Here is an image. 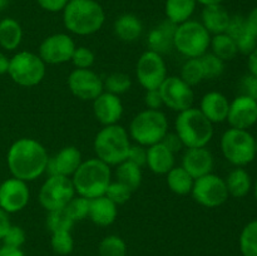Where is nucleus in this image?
Here are the masks:
<instances>
[{"mask_svg": "<svg viewBox=\"0 0 257 256\" xmlns=\"http://www.w3.org/2000/svg\"><path fill=\"white\" fill-rule=\"evenodd\" d=\"M180 78L191 87L200 84L202 80H205L200 58H190L186 60L181 67Z\"/></svg>", "mask_w": 257, "mask_h": 256, "instance_id": "34", "label": "nucleus"}, {"mask_svg": "<svg viewBox=\"0 0 257 256\" xmlns=\"http://www.w3.org/2000/svg\"><path fill=\"white\" fill-rule=\"evenodd\" d=\"M115 181L127 186L132 192L141 187L142 183V167L130 162V161H123L122 163L115 166Z\"/></svg>", "mask_w": 257, "mask_h": 256, "instance_id": "30", "label": "nucleus"}, {"mask_svg": "<svg viewBox=\"0 0 257 256\" xmlns=\"http://www.w3.org/2000/svg\"><path fill=\"white\" fill-rule=\"evenodd\" d=\"M245 20L248 32L257 38V7L248 13L247 17H245Z\"/></svg>", "mask_w": 257, "mask_h": 256, "instance_id": "50", "label": "nucleus"}, {"mask_svg": "<svg viewBox=\"0 0 257 256\" xmlns=\"http://www.w3.org/2000/svg\"><path fill=\"white\" fill-rule=\"evenodd\" d=\"M70 62L78 69H90L95 62V55L89 48L75 47Z\"/></svg>", "mask_w": 257, "mask_h": 256, "instance_id": "42", "label": "nucleus"}, {"mask_svg": "<svg viewBox=\"0 0 257 256\" xmlns=\"http://www.w3.org/2000/svg\"><path fill=\"white\" fill-rule=\"evenodd\" d=\"M131 146L128 131L119 124L103 125L93 141L95 157L110 167L127 160Z\"/></svg>", "mask_w": 257, "mask_h": 256, "instance_id": "4", "label": "nucleus"}, {"mask_svg": "<svg viewBox=\"0 0 257 256\" xmlns=\"http://www.w3.org/2000/svg\"><path fill=\"white\" fill-rule=\"evenodd\" d=\"M131 85H132L131 77L122 72L112 73L103 80V87H104L105 92L115 95H120L128 92L131 89Z\"/></svg>", "mask_w": 257, "mask_h": 256, "instance_id": "37", "label": "nucleus"}, {"mask_svg": "<svg viewBox=\"0 0 257 256\" xmlns=\"http://www.w3.org/2000/svg\"><path fill=\"white\" fill-rule=\"evenodd\" d=\"M161 142H162L163 145L168 148V150L172 151L175 155L177 152H180V151L185 147L182 143V141H181V138L178 137L177 133L176 132H167V135L163 137V140L161 141Z\"/></svg>", "mask_w": 257, "mask_h": 256, "instance_id": "49", "label": "nucleus"}, {"mask_svg": "<svg viewBox=\"0 0 257 256\" xmlns=\"http://www.w3.org/2000/svg\"><path fill=\"white\" fill-rule=\"evenodd\" d=\"M23 40V28L18 20L4 18L0 22V47L8 52L18 49Z\"/></svg>", "mask_w": 257, "mask_h": 256, "instance_id": "28", "label": "nucleus"}, {"mask_svg": "<svg viewBox=\"0 0 257 256\" xmlns=\"http://www.w3.org/2000/svg\"><path fill=\"white\" fill-rule=\"evenodd\" d=\"M212 35L197 20H187L176 27L173 47L187 59L200 58L210 49Z\"/></svg>", "mask_w": 257, "mask_h": 256, "instance_id": "8", "label": "nucleus"}, {"mask_svg": "<svg viewBox=\"0 0 257 256\" xmlns=\"http://www.w3.org/2000/svg\"><path fill=\"white\" fill-rule=\"evenodd\" d=\"M255 146H256V153H257V136L255 137Z\"/></svg>", "mask_w": 257, "mask_h": 256, "instance_id": "58", "label": "nucleus"}, {"mask_svg": "<svg viewBox=\"0 0 257 256\" xmlns=\"http://www.w3.org/2000/svg\"><path fill=\"white\" fill-rule=\"evenodd\" d=\"M176 27L177 25L173 24L168 19L163 20L160 24L153 27L147 35V44L150 50H153L161 55L170 52L173 48Z\"/></svg>", "mask_w": 257, "mask_h": 256, "instance_id": "22", "label": "nucleus"}, {"mask_svg": "<svg viewBox=\"0 0 257 256\" xmlns=\"http://www.w3.org/2000/svg\"><path fill=\"white\" fill-rule=\"evenodd\" d=\"M9 59L7 55L3 52H0V75L8 74V69H9Z\"/></svg>", "mask_w": 257, "mask_h": 256, "instance_id": "54", "label": "nucleus"}, {"mask_svg": "<svg viewBox=\"0 0 257 256\" xmlns=\"http://www.w3.org/2000/svg\"><path fill=\"white\" fill-rule=\"evenodd\" d=\"M127 161L140 166V167L146 166V162H147V147L137 145V143L131 146L130 151H128Z\"/></svg>", "mask_w": 257, "mask_h": 256, "instance_id": "44", "label": "nucleus"}, {"mask_svg": "<svg viewBox=\"0 0 257 256\" xmlns=\"http://www.w3.org/2000/svg\"><path fill=\"white\" fill-rule=\"evenodd\" d=\"M158 90L162 97L163 105L170 108L171 110L180 113L193 107L195 93H193L192 87L183 82L177 75H171L166 78Z\"/></svg>", "mask_w": 257, "mask_h": 256, "instance_id": "13", "label": "nucleus"}, {"mask_svg": "<svg viewBox=\"0 0 257 256\" xmlns=\"http://www.w3.org/2000/svg\"><path fill=\"white\" fill-rule=\"evenodd\" d=\"M200 62L202 65L205 79H217L225 72V62L211 52L205 53L202 57H200Z\"/></svg>", "mask_w": 257, "mask_h": 256, "instance_id": "38", "label": "nucleus"}, {"mask_svg": "<svg viewBox=\"0 0 257 256\" xmlns=\"http://www.w3.org/2000/svg\"><path fill=\"white\" fill-rule=\"evenodd\" d=\"M10 226H12V222H10L9 213L0 207V241L4 237V235L9 230Z\"/></svg>", "mask_w": 257, "mask_h": 256, "instance_id": "51", "label": "nucleus"}, {"mask_svg": "<svg viewBox=\"0 0 257 256\" xmlns=\"http://www.w3.org/2000/svg\"><path fill=\"white\" fill-rule=\"evenodd\" d=\"M68 88L80 100H94L104 92L103 79L92 69L72 70L68 77Z\"/></svg>", "mask_w": 257, "mask_h": 256, "instance_id": "15", "label": "nucleus"}, {"mask_svg": "<svg viewBox=\"0 0 257 256\" xmlns=\"http://www.w3.org/2000/svg\"><path fill=\"white\" fill-rule=\"evenodd\" d=\"M75 195L72 178L49 175L40 187L38 198L40 206L49 212L64 208Z\"/></svg>", "mask_w": 257, "mask_h": 256, "instance_id": "10", "label": "nucleus"}, {"mask_svg": "<svg viewBox=\"0 0 257 256\" xmlns=\"http://www.w3.org/2000/svg\"><path fill=\"white\" fill-rule=\"evenodd\" d=\"M50 246L57 255L65 256L72 253L74 250V240H73L70 231L53 232L52 237H50Z\"/></svg>", "mask_w": 257, "mask_h": 256, "instance_id": "39", "label": "nucleus"}, {"mask_svg": "<svg viewBox=\"0 0 257 256\" xmlns=\"http://www.w3.org/2000/svg\"><path fill=\"white\" fill-rule=\"evenodd\" d=\"M210 48L211 53H213L216 57L222 59L225 63L228 62V60H232L238 54L235 40L230 35L226 34V33L212 35L211 37Z\"/></svg>", "mask_w": 257, "mask_h": 256, "instance_id": "32", "label": "nucleus"}, {"mask_svg": "<svg viewBox=\"0 0 257 256\" xmlns=\"http://www.w3.org/2000/svg\"><path fill=\"white\" fill-rule=\"evenodd\" d=\"M253 195H255V198H256V201H257V180H256L255 185H253Z\"/></svg>", "mask_w": 257, "mask_h": 256, "instance_id": "57", "label": "nucleus"}, {"mask_svg": "<svg viewBox=\"0 0 257 256\" xmlns=\"http://www.w3.org/2000/svg\"><path fill=\"white\" fill-rule=\"evenodd\" d=\"M89 201L90 200H88V198L75 195L68 202V205L65 206V211H67L68 215L70 216V218L74 222L82 221L88 217V213H89Z\"/></svg>", "mask_w": 257, "mask_h": 256, "instance_id": "40", "label": "nucleus"}, {"mask_svg": "<svg viewBox=\"0 0 257 256\" xmlns=\"http://www.w3.org/2000/svg\"><path fill=\"white\" fill-rule=\"evenodd\" d=\"M75 47L77 45L69 34L55 33L40 43L38 55L45 64H64L70 62Z\"/></svg>", "mask_w": 257, "mask_h": 256, "instance_id": "14", "label": "nucleus"}, {"mask_svg": "<svg viewBox=\"0 0 257 256\" xmlns=\"http://www.w3.org/2000/svg\"><path fill=\"white\" fill-rule=\"evenodd\" d=\"M0 22H2V19H0Z\"/></svg>", "mask_w": 257, "mask_h": 256, "instance_id": "59", "label": "nucleus"}, {"mask_svg": "<svg viewBox=\"0 0 257 256\" xmlns=\"http://www.w3.org/2000/svg\"><path fill=\"white\" fill-rule=\"evenodd\" d=\"M175 132L185 148L206 147L213 137V124L198 108L191 107L177 114Z\"/></svg>", "mask_w": 257, "mask_h": 256, "instance_id": "5", "label": "nucleus"}, {"mask_svg": "<svg viewBox=\"0 0 257 256\" xmlns=\"http://www.w3.org/2000/svg\"><path fill=\"white\" fill-rule=\"evenodd\" d=\"M83 162L82 153L74 146H67L49 157L47 172L49 175L72 177Z\"/></svg>", "mask_w": 257, "mask_h": 256, "instance_id": "19", "label": "nucleus"}, {"mask_svg": "<svg viewBox=\"0 0 257 256\" xmlns=\"http://www.w3.org/2000/svg\"><path fill=\"white\" fill-rule=\"evenodd\" d=\"M47 64L42 58L33 52L22 50L9 59L8 74L15 84L20 87H35L44 79Z\"/></svg>", "mask_w": 257, "mask_h": 256, "instance_id": "9", "label": "nucleus"}, {"mask_svg": "<svg viewBox=\"0 0 257 256\" xmlns=\"http://www.w3.org/2000/svg\"><path fill=\"white\" fill-rule=\"evenodd\" d=\"M242 256H257V218L246 223L238 238Z\"/></svg>", "mask_w": 257, "mask_h": 256, "instance_id": "33", "label": "nucleus"}, {"mask_svg": "<svg viewBox=\"0 0 257 256\" xmlns=\"http://www.w3.org/2000/svg\"><path fill=\"white\" fill-rule=\"evenodd\" d=\"M145 104L147 109H161L163 107V100L158 89L146 90Z\"/></svg>", "mask_w": 257, "mask_h": 256, "instance_id": "47", "label": "nucleus"}, {"mask_svg": "<svg viewBox=\"0 0 257 256\" xmlns=\"http://www.w3.org/2000/svg\"><path fill=\"white\" fill-rule=\"evenodd\" d=\"M123 103L119 95L103 92L93 100V114L102 125L118 124L123 115Z\"/></svg>", "mask_w": 257, "mask_h": 256, "instance_id": "18", "label": "nucleus"}, {"mask_svg": "<svg viewBox=\"0 0 257 256\" xmlns=\"http://www.w3.org/2000/svg\"><path fill=\"white\" fill-rule=\"evenodd\" d=\"M231 15L222 4L203 7L201 14V24L211 35L225 33L230 23Z\"/></svg>", "mask_w": 257, "mask_h": 256, "instance_id": "25", "label": "nucleus"}, {"mask_svg": "<svg viewBox=\"0 0 257 256\" xmlns=\"http://www.w3.org/2000/svg\"><path fill=\"white\" fill-rule=\"evenodd\" d=\"M166 181H167V186L173 193L178 196H185L191 193L192 191L193 182L195 178L183 170L182 167H173L170 172L166 175Z\"/></svg>", "mask_w": 257, "mask_h": 256, "instance_id": "31", "label": "nucleus"}, {"mask_svg": "<svg viewBox=\"0 0 257 256\" xmlns=\"http://www.w3.org/2000/svg\"><path fill=\"white\" fill-rule=\"evenodd\" d=\"M136 77L146 90L158 89L168 77L167 67L163 57L153 50H146L137 60Z\"/></svg>", "mask_w": 257, "mask_h": 256, "instance_id": "12", "label": "nucleus"}, {"mask_svg": "<svg viewBox=\"0 0 257 256\" xmlns=\"http://www.w3.org/2000/svg\"><path fill=\"white\" fill-rule=\"evenodd\" d=\"M228 195L235 198H242L252 190V180L243 167H236L225 178Z\"/></svg>", "mask_w": 257, "mask_h": 256, "instance_id": "27", "label": "nucleus"}, {"mask_svg": "<svg viewBox=\"0 0 257 256\" xmlns=\"http://www.w3.org/2000/svg\"><path fill=\"white\" fill-rule=\"evenodd\" d=\"M231 128L247 130L257 123V102L247 95L240 94L230 102L227 119Z\"/></svg>", "mask_w": 257, "mask_h": 256, "instance_id": "17", "label": "nucleus"}, {"mask_svg": "<svg viewBox=\"0 0 257 256\" xmlns=\"http://www.w3.org/2000/svg\"><path fill=\"white\" fill-rule=\"evenodd\" d=\"M127 243L120 236L108 235L98 245L99 256H127Z\"/></svg>", "mask_w": 257, "mask_h": 256, "instance_id": "35", "label": "nucleus"}, {"mask_svg": "<svg viewBox=\"0 0 257 256\" xmlns=\"http://www.w3.org/2000/svg\"><path fill=\"white\" fill-rule=\"evenodd\" d=\"M197 2L196 0H166L165 14L166 19L178 25L187 22L195 13Z\"/></svg>", "mask_w": 257, "mask_h": 256, "instance_id": "29", "label": "nucleus"}, {"mask_svg": "<svg viewBox=\"0 0 257 256\" xmlns=\"http://www.w3.org/2000/svg\"><path fill=\"white\" fill-rule=\"evenodd\" d=\"M118 206L114 202L105 197L104 195L89 201V213L88 217L90 218L94 225L100 227L110 226L118 216Z\"/></svg>", "mask_w": 257, "mask_h": 256, "instance_id": "23", "label": "nucleus"}, {"mask_svg": "<svg viewBox=\"0 0 257 256\" xmlns=\"http://www.w3.org/2000/svg\"><path fill=\"white\" fill-rule=\"evenodd\" d=\"M115 37L125 43H132L140 39L143 33V24L140 18L131 13H125L115 19L113 25Z\"/></svg>", "mask_w": 257, "mask_h": 256, "instance_id": "26", "label": "nucleus"}, {"mask_svg": "<svg viewBox=\"0 0 257 256\" xmlns=\"http://www.w3.org/2000/svg\"><path fill=\"white\" fill-rule=\"evenodd\" d=\"M70 178L78 196L93 200L105 193L108 185L112 182V171L110 166L97 157L88 158L80 163Z\"/></svg>", "mask_w": 257, "mask_h": 256, "instance_id": "3", "label": "nucleus"}, {"mask_svg": "<svg viewBox=\"0 0 257 256\" xmlns=\"http://www.w3.org/2000/svg\"><path fill=\"white\" fill-rule=\"evenodd\" d=\"M235 43L236 47H237L238 53L248 55L257 47V38L255 35L251 34V33H247V34H245L243 37H241L240 39L236 40Z\"/></svg>", "mask_w": 257, "mask_h": 256, "instance_id": "46", "label": "nucleus"}, {"mask_svg": "<svg viewBox=\"0 0 257 256\" xmlns=\"http://www.w3.org/2000/svg\"><path fill=\"white\" fill-rule=\"evenodd\" d=\"M241 94L247 95L257 102V77L248 73L241 80Z\"/></svg>", "mask_w": 257, "mask_h": 256, "instance_id": "45", "label": "nucleus"}, {"mask_svg": "<svg viewBox=\"0 0 257 256\" xmlns=\"http://www.w3.org/2000/svg\"><path fill=\"white\" fill-rule=\"evenodd\" d=\"M8 4H9V0H0V12L4 10L8 7Z\"/></svg>", "mask_w": 257, "mask_h": 256, "instance_id": "56", "label": "nucleus"}, {"mask_svg": "<svg viewBox=\"0 0 257 256\" xmlns=\"http://www.w3.org/2000/svg\"><path fill=\"white\" fill-rule=\"evenodd\" d=\"M168 132V119L161 109L141 110L131 120L128 135L137 145L150 147L161 142Z\"/></svg>", "mask_w": 257, "mask_h": 256, "instance_id": "6", "label": "nucleus"}, {"mask_svg": "<svg viewBox=\"0 0 257 256\" xmlns=\"http://www.w3.org/2000/svg\"><path fill=\"white\" fill-rule=\"evenodd\" d=\"M45 225L50 232H58V231H70L72 230L74 221L70 218L65 208L60 210L49 211L45 220Z\"/></svg>", "mask_w": 257, "mask_h": 256, "instance_id": "36", "label": "nucleus"}, {"mask_svg": "<svg viewBox=\"0 0 257 256\" xmlns=\"http://www.w3.org/2000/svg\"><path fill=\"white\" fill-rule=\"evenodd\" d=\"M151 171L156 175H167L175 167V153L168 150L162 142L147 147V162Z\"/></svg>", "mask_w": 257, "mask_h": 256, "instance_id": "24", "label": "nucleus"}, {"mask_svg": "<svg viewBox=\"0 0 257 256\" xmlns=\"http://www.w3.org/2000/svg\"><path fill=\"white\" fill-rule=\"evenodd\" d=\"M30 200L28 182L10 177L0 183V207L8 213H17L24 210Z\"/></svg>", "mask_w": 257, "mask_h": 256, "instance_id": "16", "label": "nucleus"}, {"mask_svg": "<svg viewBox=\"0 0 257 256\" xmlns=\"http://www.w3.org/2000/svg\"><path fill=\"white\" fill-rule=\"evenodd\" d=\"M213 166L215 158L207 147L187 148L183 153L181 163V167L187 171L195 180L212 172Z\"/></svg>", "mask_w": 257, "mask_h": 256, "instance_id": "20", "label": "nucleus"}, {"mask_svg": "<svg viewBox=\"0 0 257 256\" xmlns=\"http://www.w3.org/2000/svg\"><path fill=\"white\" fill-rule=\"evenodd\" d=\"M191 195L198 205L207 208L220 207L230 197L225 178L212 172L196 178Z\"/></svg>", "mask_w": 257, "mask_h": 256, "instance_id": "11", "label": "nucleus"}, {"mask_svg": "<svg viewBox=\"0 0 257 256\" xmlns=\"http://www.w3.org/2000/svg\"><path fill=\"white\" fill-rule=\"evenodd\" d=\"M47 150L39 141L23 137L14 141L7 153V165L12 177L32 182L47 172Z\"/></svg>", "mask_w": 257, "mask_h": 256, "instance_id": "1", "label": "nucleus"}, {"mask_svg": "<svg viewBox=\"0 0 257 256\" xmlns=\"http://www.w3.org/2000/svg\"><path fill=\"white\" fill-rule=\"evenodd\" d=\"M197 4L203 5V7H211V5H218L222 4L223 0H196Z\"/></svg>", "mask_w": 257, "mask_h": 256, "instance_id": "55", "label": "nucleus"}, {"mask_svg": "<svg viewBox=\"0 0 257 256\" xmlns=\"http://www.w3.org/2000/svg\"><path fill=\"white\" fill-rule=\"evenodd\" d=\"M247 57H248L247 58L248 73L257 77V47L247 55Z\"/></svg>", "mask_w": 257, "mask_h": 256, "instance_id": "53", "label": "nucleus"}, {"mask_svg": "<svg viewBox=\"0 0 257 256\" xmlns=\"http://www.w3.org/2000/svg\"><path fill=\"white\" fill-rule=\"evenodd\" d=\"M38 5L48 13H59L64 10L69 0H37Z\"/></svg>", "mask_w": 257, "mask_h": 256, "instance_id": "48", "label": "nucleus"}, {"mask_svg": "<svg viewBox=\"0 0 257 256\" xmlns=\"http://www.w3.org/2000/svg\"><path fill=\"white\" fill-rule=\"evenodd\" d=\"M0 256H27L22 247H10V246H0Z\"/></svg>", "mask_w": 257, "mask_h": 256, "instance_id": "52", "label": "nucleus"}, {"mask_svg": "<svg viewBox=\"0 0 257 256\" xmlns=\"http://www.w3.org/2000/svg\"><path fill=\"white\" fill-rule=\"evenodd\" d=\"M62 13L65 29L80 37L95 34L105 22L104 9L95 0H69Z\"/></svg>", "mask_w": 257, "mask_h": 256, "instance_id": "2", "label": "nucleus"}, {"mask_svg": "<svg viewBox=\"0 0 257 256\" xmlns=\"http://www.w3.org/2000/svg\"><path fill=\"white\" fill-rule=\"evenodd\" d=\"M105 197L109 198L112 202H114L115 205H124L128 200L132 196V191L127 187L123 183L118 182V181H112V182L108 185L107 190L104 193Z\"/></svg>", "mask_w": 257, "mask_h": 256, "instance_id": "41", "label": "nucleus"}, {"mask_svg": "<svg viewBox=\"0 0 257 256\" xmlns=\"http://www.w3.org/2000/svg\"><path fill=\"white\" fill-rule=\"evenodd\" d=\"M3 245L10 246V247H22L27 241V233H25L24 228L20 226L12 225L4 237L2 238Z\"/></svg>", "mask_w": 257, "mask_h": 256, "instance_id": "43", "label": "nucleus"}, {"mask_svg": "<svg viewBox=\"0 0 257 256\" xmlns=\"http://www.w3.org/2000/svg\"><path fill=\"white\" fill-rule=\"evenodd\" d=\"M228 108H230L228 98L223 93L212 90V92L206 93L201 98L198 109L212 124H215V123H222L227 119Z\"/></svg>", "mask_w": 257, "mask_h": 256, "instance_id": "21", "label": "nucleus"}, {"mask_svg": "<svg viewBox=\"0 0 257 256\" xmlns=\"http://www.w3.org/2000/svg\"><path fill=\"white\" fill-rule=\"evenodd\" d=\"M222 156L235 167H245L256 158L255 137L247 130L228 128L221 136Z\"/></svg>", "mask_w": 257, "mask_h": 256, "instance_id": "7", "label": "nucleus"}]
</instances>
